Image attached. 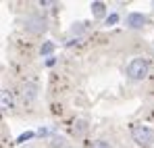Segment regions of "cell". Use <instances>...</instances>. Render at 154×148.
Segmentation results:
<instances>
[{
    "mask_svg": "<svg viewBox=\"0 0 154 148\" xmlns=\"http://www.w3.org/2000/svg\"><path fill=\"white\" fill-rule=\"evenodd\" d=\"M148 71H150V65H148V61L142 58V56L133 58L127 65V75H129V79H133V81L146 79V77H148Z\"/></svg>",
    "mask_w": 154,
    "mask_h": 148,
    "instance_id": "6da1fadb",
    "label": "cell"
},
{
    "mask_svg": "<svg viewBox=\"0 0 154 148\" xmlns=\"http://www.w3.org/2000/svg\"><path fill=\"white\" fill-rule=\"evenodd\" d=\"M131 138L140 146H150L154 142V131L150 127H146V125H133L131 127Z\"/></svg>",
    "mask_w": 154,
    "mask_h": 148,
    "instance_id": "7a4b0ae2",
    "label": "cell"
},
{
    "mask_svg": "<svg viewBox=\"0 0 154 148\" xmlns=\"http://www.w3.org/2000/svg\"><path fill=\"white\" fill-rule=\"evenodd\" d=\"M125 23H127V27H131V29H140V27L146 25V17H144L142 13H129Z\"/></svg>",
    "mask_w": 154,
    "mask_h": 148,
    "instance_id": "3957f363",
    "label": "cell"
},
{
    "mask_svg": "<svg viewBox=\"0 0 154 148\" xmlns=\"http://www.w3.org/2000/svg\"><path fill=\"white\" fill-rule=\"evenodd\" d=\"M13 94L8 92V90H0V111H8V109H13Z\"/></svg>",
    "mask_w": 154,
    "mask_h": 148,
    "instance_id": "277c9868",
    "label": "cell"
},
{
    "mask_svg": "<svg viewBox=\"0 0 154 148\" xmlns=\"http://www.w3.org/2000/svg\"><path fill=\"white\" fill-rule=\"evenodd\" d=\"M23 96H25V100H35L38 98V86H35L33 81L23 83Z\"/></svg>",
    "mask_w": 154,
    "mask_h": 148,
    "instance_id": "5b68a950",
    "label": "cell"
},
{
    "mask_svg": "<svg viewBox=\"0 0 154 148\" xmlns=\"http://www.w3.org/2000/svg\"><path fill=\"white\" fill-rule=\"evenodd\" d=\"M92 15L96 17V19H102V17H106V4L104 2H92Z\"/></svg>",
    "mask_w": 154,
    "mask_h": 148,
    "instance_id": "8992f818",
    "label": "cell"
},
{
    "mask_svg": "<svg viewBox=\"0 0 154 148\" xmlns=\"http://www.w3.org/2000/svg\"><path fill=\"white\" fill-rule=\"evenodd\" d=\"M52 52H54V44H52V42H44L42 48H40V54H42V56H48Z\"/></svg>",
    "mask_w": 154,
    "mask_h": 148,
    "instance_id": "52a82bcc",
    "label": "cell"
},
{
    "mask_svg": "<svg viewBox=\"0 0 154 148\" xmlns=\"http://www.w3.org/2000/svg\"><path fill=\"white\" fill-rule=\"evenodd\" d=\"M33 138H35V134H33V131H23V134L17 138V144H25L27 140H33Z\"/></svg>",
    "mask_w": 154,
    "mask_h": 148,
    "instance_id": "ba28073f",
    "label": "cell"
},
{
    "mask_svg": "<svg viewBox=\"0 0 154 148\" xmlns=\"http://www.w3.org/2000/svg\"><path fill=\"white\" fill-rule=\"evenodd\" d=\"M115 23H119V15L117 13H112V15H108L106 17V25L110 27V25H115Z\"/></svg>",
    "mask_w": 154,
    "mask_h": 148,
    "instance_id": "9c48e42d",
    "label": "cell"
},
{
    "mask_svg": "<svg viewBox=\"0 0 154 148\" xmlns=\"http://www.w3.org/2000/svg\"><path fill=\"white\" fill-rule=\"evenodd\" d=\"M92 148H112L110 146V142H106V140H98V142H94Z\"/></svg>",
    "mask_w": 154,
    "mask_h": 148,
    "instance_id": "30bf717a",
    "label": "cell"
},
{
    "mask_svg": "<svg viewBox=\"0 0 154 148\" xmlns=\"http://www.w3.org/2000/svg\"><path fill=\"white\" fill-rule=\"evenodd\" d=\"M54 63H56V58H54V56L46 58V67H54Z\"/></svg>",
    "mask_w": 154,
    "mask_h": 148,
    "instance_id": "8fae6325",
    "label": "cell"
},
{
    "mask_svg": "<svg viewBox=\"0 0 154 148\" xmlns=\"http://www.w3.org/2000/svg\"><path fill=\"white\" fill-rule=\"evenodd\" d=\"M77 131H85V123H81V121H77Z\"/></svg>",
    "mask_w": 154,
    "mask_h": 148,
    "instance_id": "7c38bea8",
    "label": "cell"
}]
</instances>
